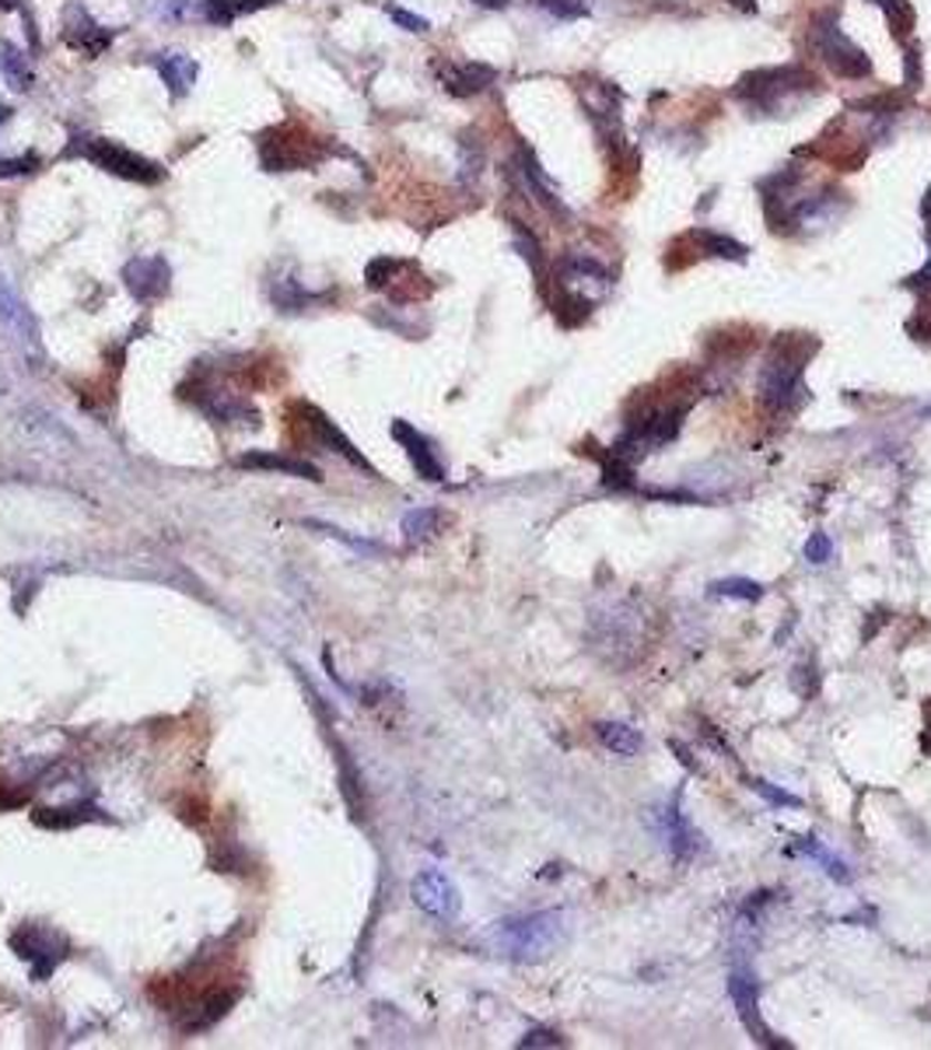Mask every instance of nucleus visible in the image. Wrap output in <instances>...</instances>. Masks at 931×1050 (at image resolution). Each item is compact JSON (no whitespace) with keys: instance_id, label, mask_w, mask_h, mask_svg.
Returning <instances> with one entry per match:
<instances>
[{"instance_id":"nucleus-1","label":"nucleus","mask_w":931,"mask_h":1050,"mask_svg":"<svg viewBox=\"0 0 931 1050\" xmlns=\"http://www.w3.org/2000/svg\"><path fill=\"white\" fill-rule=\"evenodd\" d=\"M816 347L819 344L812 337H802V333H781V337L770 344L760 378H757V389L767 410L791 414L806 404V365L816 354Z\"/></svg>"},{"instance_id":"nucleus-2","label":"nucleus","mask_w":931,"mask_h":1050,"mask_svg":"<svg viewBox=\"0 0 931 1050\" xmlns=\"http://www.w3.org/2000/svg\"><path fill=\"white\" fill-rule=\"evenodd\" d=\"M567 925L561 910H536L525 918H508L494 928V946L515 964H536L564 942Z\"/></svg>"},{"instance_id":"nucleus-3","label":"nucleus","mask_w":931,"mask_h":1050,"mask_svg":"<svg viewBox=\"0 0 931 1050\" xmlns=\"http://www.w3.org/2000/svg\"><path fill=\"white\" fill-rule=\"evenodd\" d=\"M816 88H819L816 74L795 63V67H767V71L746 74L732 95L746 102L749 109H757V113H778L788 99H795L798 92L809 95Z\"/></svg>"},{"instance_id":"nucleus-4","label":"nucleus","mask_w":931,"mask_h":1050,"mask_svg":"<svg viewBox=\"0 0 931 1050\" xmlns=\"http://www.w3.org/2000/svg\"><path fill=\"white\" fill-rule=\"evenodd\" d=\"M81 144H71V154H81L92 165H99L102 172H113L120 179H130V183H144L154 186L162 183L165 169H158L154 162H147L144 154L130 151L116 141H102V137H78Z\"/></svg>"},{"instance_id":"nucleus-5","label":"nucleus","mask_w":931,"mask_h":1050,"mask_svg":"<svg viewBox=\"0 0 931 1050\" xmlns=\"http://www.w3.org/2000/svg\"><path fill=\"white\" fill-rule=\"evenodd\" d=\"M812 39H816V53L823 60L833 74L840 78H869L872 74V60L864 57L855 42L840 32V18L837 11H823L816 18V29H812Z\"/></svg>"},{"instance_id":"nucleus-6","label":"nucleus","mask_w":931,"mask_h":1050,"mask_svg":"<svg viewBox=\"0 0 931 1050\" xmlns=\"http://www.w3.org/2000/svg\"><path fill=\"white\" fill-rule=\"evenodd\" d=\"M561 287H564V295H567V305H571V308H582L585 316H589V312L613 292V277H610L592 256L574 253V256H567L564 266H561Z\"/></svg>"},{"instance_id":"nucleus-7","label":"nucleus","mask_w":931,"mask_h":1050,"mask_svg":"<svg viewBox=\"0 0 931 1050\" xmlns=\"http://www.w3.org/2000/svg\"><path fill=\"white\" fill-rule=\"evenodd\" d=\"M728 998H732V1005H736V1016L746 1022V1030L757 1037L760 1043H770V1047H785L781 1040H774V1033L767 1030V1026L760 1022V1016H757V1009H760V980H757V973H753L749 967H736L732 970V977H728Z\"/></svg>"},{"instance_id":"nucleus-8","label":"nucleus","mask_w":931,"mask_h":1050,"mask_svg":"<svg viewBox=\"0 0 931 1050\" xmlns=\"http://www.w3.org/2000/svg\"><path fill=\"white\" fill-rule=\"evenodd\" d=\"M413 900L420 910H428L431 918H441V921H452L462 900H459V889L452 886V879L441 873V868H424V873H417L413 879Z\"/></svg>"},{"instance_id":"nucleus-9","label":"nucleus","mask_w":931,"mask_h":1050,"mask_svg":"<svg viewBox=\"0 0 931 1050\" xmlns=\"http://www.w3.org/2000/svg\"><path fill=\"white\" fill-rule=\"evenodd\" d=\"M168 277H172V271H168V263L162 256H137V259H130L126 271H123V281L130 287V295L137 302L162 298L168 292Z\"/></svg>"},{"instance_id":"nucleus-10","label":"nucleus","mask_w":931,"mask_h":1050,"mask_svg":"<svg viewBox=\"0 0 931 1050\" xmlns=\"http://www.w3.org/2000/svg\"><path fill=\"white\" fill-rule=\"evenodd\" d=\"M658 830H662V840H665V847H669V855L676 862H690L700 852V834L690 826V819H686V813L679 806V795H673L669 806L662 809Z\"/></svg>"},{"instance_id":"nucleus-11","label":"nucleus","mask_w":931,"mask_h":1050,"mask_svg":"<svg viewBox=\"0 0 931 1050\" xmlns=\"http://www.w3.org/2000/svg\"><path fill=\"white\" fill-rule=\"evenodd\" d=\"M63 35H66V42H71L74 50H81V53H88V57H99V53H105L109 50V42H113V32L109 29H102V26H95L92 18H88V11L84 8H66V18H63Z\"/></svg>"},{"instance_id":"nucleus-12","label":"nucleus","mask_w":931,"mask_h":1050,"mask_svg":"<svg viewBox=\"0 0 931 1050\" xmlns=\"http://www.w3.org/2000/svg\"><path fill=\"white\" fill-rule=\"evenodd\" d=\"M519 175H522L525 190H529L532 196H536V204H540L546 214L561 217V221H567V217H571V211L561 204L557 190H553V183L543 175V169H540V162H536V154H532L529 147H519Z\"/></svg>"},{"instance_id":"nucleus-13","label":"nucleus","mask_w":931,"mask_h":1050,"mask_svg":"<svg viewBox=\"0 0 931 1050\" xmlns=\"http://www.w3.org/2000/svg\"><path fill=\"white\" fill-rule=\"evenodd\" d=\"M438 78H441V84H446L449 95L470 99V95H480L487 84H494L498 71L487 63H441Z\"/></svg>"},{"instance_id":"nucleus-14","label":"nucleus","mask_w":931,"mask_h":1050,"mask_svg":"<svg viewBox=\"0 0 931 1050\" xmlns=\"http://www.w3.org/2000/svg\"><path fill=\"white\" fill-rule=\"evenodd\" d=\"M392 435H396V441L403 445L407 449V456H410V462H413V469L424 480H446V466L438 462V456H434V449H431V441L420 435L417 428H410L407 420H396L392 424Z\"/></svg>"},{"instance_id":"nucleus-15","label":"nucleus","mask_w":931,"mask_h":1050,"mask_svg":"<svg viewBox=\"0 0 931 1050\" xmlns=\"http://www.w3.org/2000/svg\"><path fill=\"white\" fill-rule=\"evenodd\" d=\"M14 949H18V956L21 959H29L32 964V973L35 977H47L57 964H60V952L53 956L50 949H53V931H39V928H21L14 938Z\"/></svg>"},{"instance_id":"nucleus-16","label":"nucleus","mask_w":931,"mask_h":1050,"mask_svg":"<svg viewBox=\"0 0 931 1050\" xmlns=\"http://www.w3.org/2000/svg\"><path fill=\"white\" fill-rule=\"evenodd\" d=\"M154 67H158L162 81L168 84V92L175 99L190 95V88L196 84V60H190L186 53H162L154 60Z\"/></svg>"},{"instance_id":"nucleus-17","label":"nucleus","mask_w":931,"mask_h":1050,"mask_svg":"<svg viewBox=\"0 0 931 1050\" xmlns=\"http://www.w3.org/2000/svg\"><path fill=\"white\" fill-rule=\"evenodd\" d=\"M788 855H798V858H809V862H816V865L823 868V873H827V876H830L833 883H840V886H845V883H851V868H848L845 862H840V858H837L833 852H827V847L819 844V840H812V837H806L802 844L788 847Z\"/></svg>"},{"instance_id":"nucleus-18","label":"nucleus","mask_w":931,"mask_h":1050,"mask_svg":"<svg viewBox=\"0 0 931 1050\" xmlns=\"http://www.w3.org/2000/svg\"><path fill=\"white\" fill-rule=\"evenodd\" d=\"M595 735H598V740H603V746H606L610 753H616V756H634V753H641V746H645L641 732H637L634 725H624V722H598V725H595Z\"/></svg>"},{"instance_id":"nucleus-19","label":"nucleus","mask_w":931,"mask_h":1050,"mask_svg":"<svg viewBox=\"0 0 931 1050\" xmlns=\"http://www.w3.org/2000/svg\"><path fill=\"white\" fill-rule=\"evenodd\" d=\"M274 0H204V8H200V14H204L211 26H232V21L238 18V14H249V11H259V8H270Z\"/></svg>"},{"instance_id":"nucleus-20","label":"nucleus","mask_w":931,"mask_h":1050,"mask_svg":"<svg viewBox=\"0 0 931 1050\" xmlns=\"http://www.w3.org/2000/svg\"><path fill=\"white\" fill-rule=\"evenodd\" d=\"M0 74H4V81L14 88V92H29V88H32L29 60H25V53L14 47V42H0Z\"/></svg>"},{"instance_id":"nucleus-21","label":"nucleus","mask_w":931,"mask_h":1050,"mask_svg":"<svg viewBox=\"0 0 931 1050\" xmlns=\"http://www.w3.org/2000/svg\"><path fill=\"white\" fill-rule=\"evenodd\" d=\"M690 238L694 242H700V253L704 256H718V259H746V245L743 242H736V238H728V235H718V232H704V228H697V232H690Z\"/></svg>"},{"instance_id":"nucleus-22","label":"nucleus","mask_w":931,"mask_h":1050,"mask_svg":"<svg viewBox=\"0 0 931 1050\" xmlns=\"http://www.w3.org/2000/svg\"><path fill=\"white\" fill-rule=\"evenodd\" d=\"M238 462H242V466H253V469H280V473H291V477L319 480V469H316V466L298 462V459H284V456H242Z\"/></svg>"},{"instance_id":"nucleus-23","label":"nucleus","mask_w":931,"mask_h":1050,"mask_svg":"<svg viewBox=\"0 0 931 1050\" xmlns=\"http://www.w3.org/2000/svg\"><path fill=\"white\" fill-rule=\"evenodd\" d=\"M712 595L722 599H743V602H757L764 599V585L753 582V578H722V582L712 585Z\"/></svg>"},{"instance_id":"nucleus-24","label":"nucleus","mask_w":931,"mask_h":1050,"mask_svg":"<svg viewBox=\"0 0 931 1050\" xmlns=\"http://www.w3.org/2000/svg\"><path fill=\"white\" fill-rule=\"evenodd\" d=\"M438 511L434 508H413V511H407L403 516V536L410 543H417V540H428V536L438 529Z\"/></svg>"},{"instance_id":"nucleus-25","label":"nucleus","mask_w":931,"mask_h":1050,"mask_svg":"<svg viewBox=\"0 0 931 1050\" xmlns=\"http://www.w3.org/2000/svg\"><path fill=\"white\" fill-rule=\"evenodd\" d=\"M0 319H4L8 326H14V329H21V333H32V319H29V312H25V305L18 302V295L11 292V287L0 281Z\"/></svg>"},{"instance_id":"nucleus-26","label":"nucleus","mask_w":931,"mask_h":1050,"mask_svg":"<svg viewBox=\"0 0 931 1050\" xmlns=\"http://www.w3.org/2000/svg\"><path fill=\"white\" fill-rule=\"evenodd\" d=\"M869 4H876V8L886 14V21H890L897 35H907V32H911V26H914V11H911V4H907V0H869Z\"/></svg>"},{"instance_id":"nucleus-27","label":"nucleus","mask_w":931,"mask_h":1050,"mask_svg":"<svg viewBox=\"0 0 931 1050\" xmlns=\"http://www.w3.org/2000/svg\"><path fill=\"white\" fill-rule=\"evenodd\" d=\"M274 305L284 308V312H298V308L308 305V295L301 292L295 281H277L274 284Z\"/></svg>"},{"instance_id":"nucleus-28","label":"nucleus","mask_w":931,"mask_h":1050,"mask_svg":"<svg viewBox=\"0 0 931 1050\" xmlns=\"http://www.w3.org/2000/svg\"><path fill=\"white\" fill-rule=\"evenodd\" d=\"M515 245H519V253L529 259V266L536 271V277H543V249H540V238L536 235H529L525 228H522V221H515Z\"/></svg>"},{"instance_id":"nucleus-29","label":"nucleus","mask_w":931,"mask_h":1050,"mask_svg":"<svg viewBox=\"0 0 931 1050\" xmlns=\"http://www.w3.org/2000/svg\"><path fill=\"white\" fill-rule=\"evenodd\" d=\"M462 183H470V179L480 175L483 169V147L480 144H470V133H462Z\"/></svg>"},{"instance_id":"nucleus-30","label":"nucleus","mask_w":931,"mask_h":1050,"mask_svg":"<svg viewBox=\"0 0 931 1050\" xmlns=\"http://www.w3.org/2000/svg\"><path fill=\"white\" fill-rule=\"evenodd\" d=\"M833 557V540L827 532H812L809 543H806V561L809 564H827Z\"/></svg>"},{"instance_id":"nucleus-31","label":"nucleus","mask_w":931,"mask_h":1050,"mask_svg":"<svg viewBox=\"0 0 931 1050\" xmlns=\"http://www.w3.org/2000/svg\"><path fill=\"white\" fill-rule=\"evenodd\" d=\"M753 792L757 795H764L767 802H774V806H802V798L798 795H791V792H781L778 785H770V781H753Z\"/></svg>"},{"instance_id":"nucleus-32","label":"nucleus","mask_w":931,"mask_h":1050,"mask_svg":"<svg viewBox=\"0 0 931 1050\" xmlns=\"http://www.w3.org/2000/svg\"><path fill=\"white\" fill-rule=\"evenodd\" d=\"M536 4L543 11H550L553 18H585L589 14V8L582 4V0H536Z\"/></svg>"},{"instance_id":"nucleus-33","label":"nucleus","mask_w":931,"mask_h":1050,"mask_svg":"<svg viewBox=\"0 0 931 1050\" xmlns=\"http://www.w3.org/2000/svg\"><path fill=\"white\" fill-rule=\"evenodd\" d=\"M399 259H375V263H368V287H386V284H392V274L399 271Z\"/></svg>"},{"instance_id":"nucleus-34","label":"nucleus","mask_w":931,"mask_h":1050,"mask_svg":"<svg viewBox=\"0 0 931 1050\" xmlns=\"http://www.w3.org/2000/svg\"><path fill=\"white\" fill-rule=\"evenodd\" d=\"M42 162L35 154H25V159H4L0 162V179H18V175H32Z\"/></svg>"},{"instance_id":"nucleus-35","label":"nucleus","mask_w":931,"mask_h":1050,"mask_svg":"<svg viewBox=\"0 0 931 1050\" xmlns=\"http://www.w3.org/2000/svg\"><path fill=\"white\" fill-rule=\"evenodd\" d=\"M389 18L396 21L399 29H407V32H428L431 29V21L428 18H420V14H413V11H407V8H389Z\"/></svg>"},{"instance_id":"nucleus-36","label":"nucleus","mask_w":931,"mask_h":1050,"mask_svg":"<svg viewBox=\"0 0 931 1050\" xmlns=\"http://www.w3.org/2000/svg\"><path fill=\"white\" fill-rule=\"evenodd\" d=\"M903 81H907V88H918V81H921V50L914 47V42L907 47V78Z\"/></svg>"},{"instance_id":"nucleus-37","label":"nucleus","mask_w":931,"mask_h":1050,"mask_svg":"<svg viewBox=\"0 0 931 1050\" xmlns=\"http://www.w3.org/2000/svg\"><path fill=\"white\" fill-rule=\"evenodd\" d=\"M522 1047H564V1040H561L557 1033H550V1030H532V1033L522 1040Z\"/></svg>"},{"instance_id":"nucleus-38","label":"nucleus","mask_w":931,"mask_h":1050,"mask_svg":"<svg viewBox=\"0 0 931 1050\" xmlns=\"http://www.w3.org/2000/svg\"><path fill=\"white\" fill-rule=\"evenodd\" d=\"M928 245H931V238H928ZM907 287H911V292H928L931 287V253H928V263L921 266V271L914 277H907Z\"/></svg>"},{"instance_id":"nucleus-39","label":"nucleus","mask_w":931,"mask_h":1050,"mask_svg":"<svg viewBox=\"0 0 931 1050\" xmlns=\"http://www.w3.org/2000/svg\"><path fill=\"white\" fill-rule=\"evenodd\" d=\"M921 214H924V221L931 225V186H928V193H924V204H921Z\"/></svg>"},{"instance_id":"nucleus-40","label":"nucleus","mask_w":931,"mask_h":1050,"mask_svg":"<svg viewBox=\"0 0 931 1050\" xmlns=\"http://www.w3.org/2000/svg\"><path fill=\"white\" fill-rule=\"evenodd\" d=\"M477 4H483V8H504L508 0H477Z\"/></svg>"},{"instance_id":"nucleus-41","label":"nucleus","mask_w":931,"mask_h":1050,"mask_svg":"<svg viewBox=\"0 0 931 1050\" xmlns=\"http://www.w3.org/2000/svg\"><path fill=\"white\" fill-rule=\"evenodd\" d=\"M11 120V105H0V123H8Z\"/></svg>"},{"instance_id":"nucleus-42","label":"nucleus","mask_w":931,"mask_h":1050,"mask_svg":"<svg viewBox=\"0 0 931 1050\" xmlns=\"http://www.w3.org/2000/svg\"><path fill=\"white\" fill-rule=\"evenodd\" d=\"M18 4H21V0H0V8H4V11H11V8H18Z\"/></svg>"},{"instance_id":"nucleus-43","label":"nucleus","mask_w":931,"mask_h":1050,"mask_svg":"<svg viewBox=\"0 0 931 1050\" xmlns=\"http://www.w3.org/2000/svg\"><path fill=\"white\" fill-rule=\"evenodd\" d=\"M924 714H928V735H931V704H924Z\"/></svg>"}]
</instances>
